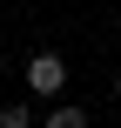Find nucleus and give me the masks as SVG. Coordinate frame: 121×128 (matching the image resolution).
I'll return each mask as SVG.
<instances>
[{
  "label": "nucleus",
  "instance_id": "20e7f679",
  "mask_svg": "<svg viewBox=\"0 0 121 128\" xmlns=\"http://www.w3.org/2000/svg\"><path fill=\"white\" fill-rule=\"evenodd\" d=\"M115 101H121V88H115Z\"/></svg>",
  "mask_w": 121,
  "mask_h": 128
},
{
  "label": "nucleus",
  "instance_id": "7ed1b4c3",
  "mask_svg": "<svg viewBox=\"0 0 121 128\" xmlns=\"http://www.w3.org/2000/svg\"><path fill=\"white\" fill-rule=\"evenodd\" d=\"M0 128H34V108H0Z\"/></svg>",
  "mask_w": 121,
  "mask_h": 128
},
{
  "label": "nucleus",
  "instance_id": "f03ea898",
  "mask_svg": "<svg viewBox=\"0 0 121 128\" xmlns=\"http://www.w3.org/2000/svg\"><path fill=\"white\" fill-rule=\"evenodd\" d=\"M47 128H88V115H81V108H54V115H47Z\"/></svg>",
  "mask_w": 121,
  "mask_h": 128
},
{
  "label": "nucleus",
  "instance_id": "f257e3e1",
  "mask_svg": "<svg viewBox=\"0 0 121 128\" xmlns=\"http://www.w3.org/2000/svg\"><path fill=\"white\" fill-rule=\"evenodd\" d=\"M27 88H34V94H61V88H67V61H61V54H34V61H27Z\"/></svg>",
  "mask_w": 121,
  "mask_h": 128
}]
</instances>
